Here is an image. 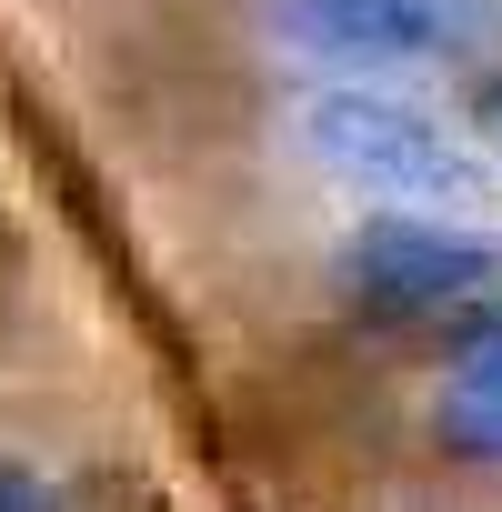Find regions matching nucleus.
Wrapping results in <instances>:
<instances>
[{
  "instance_id": "1",
  "label": "nucleus",
  "mask_w": 502,
  "mask_h": 512,
  "mask_svg": "<svg viewBox=\"0 0 502 512\" xmlns=\"http://www.w3.org/2000/svg\"><path fill=\"white\" fill-rule=\"evenodd\" d=\"M302 151L332 181L382 191V201H412V211H462L472 201V161L452 151V131L432 111L392 101V91H362V81L302 101Z\"/></svg>"
},
{
  "instance_id": "2",
  "label": "nucleus",
  "mask_w": 502,
  "mask_h": 512,
  "mask_svg": "<svg viewBox=\"0 0 502 512\" xmlns=\"http://www.w3.org/2000/svg\"><path fill=\"white\" fill-rule=\"evenodd\" d=\"M482 282H492V251H482L472 231L422 221V211L372 221V231H352V241H342V292H352V312H372V322L452 312V302H472Z\"/></svg>"
},
{
  "instance_id": "3",
  "label": "nucleus",
  "mask_w": 502,
  "mask_h": 512,
  "mask_svg": "<svg viewBox=\"0 0 502 512\" xmlns=\"http://www.w3.org/2000/svg\"><path fill=\"white\" fill-rule=\"evenodd\" d=\"M272 31L322 71H402L452 41L432 0H272Z\"/></svg>"
},
{
  "instance_id": "4",
  "label": "nucleus",
  "mask_w": 502,
  "mask_h": 512,
  "mask_svg": "<svg viewBox=\"0 0 502 512\" xmlns=\"http://www.w3.org/2000/svg\"><path fill=\"white\" fill-rule=\"evenodd\" d=\"M432 432H442V452H462V462H502V322L442 372Z\"/></svg>"
},
{
  "instance_id": "5",
  "label": "nucleus",
  "mask_w": 502,
  "mask_h": 512,
  "mask_svg": "<svg viewBox=\"0 0 502 512\" xmlns=\"http://www.w3.org/2000/svg\"><path fill=\"white\" fill-rule=\"evenodd\" d=\"M0 512H61V492L41 472H21V462H0Z\"/></svg>"
},
{
  "instance_id": "6",
  "label": "nucleus",
  "mask_w": 502,
  "mask_h": 512,
  "mask_svg": "<svg viewBox=\"0 0 502 512\" xmlns=\"http://www.w3.org/2000/svg\"><path fill=\"white\" fill-rule=\"evenodd\" d=\"M482 121H492V151H502V91H492V101H482Z\"/></svg>"
}]
</instances>
